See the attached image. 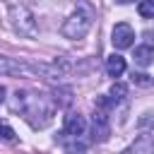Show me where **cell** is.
Masks as SVG:
<instances>
[{"label":"cell","mask_w":154,"mask_h":154,"mask_svg":"<svg viewBox=\"0 0 154 154\" xmlns=\"http://www.w3.org/2000/svg\"><path fill=\"white\" fill-rule=\"evenodd\" d=\"M87 132V120L79 113H67L63 125V137H82Z\"/></svg>","instance_id":"8992f818"},{"label":"cell","mask_w":154,"mask_h":154,"mask_svg":"<svg viewBox=\"0 0 154 154\" xmlns=\"http://www.w3.org/2000/svg\"><path fill=\"white\" fill-rule=\"evenodd\" d=\"M111 41H113V46H116L118 51L130 48V46L135 43V29H132L130 24L120 22V24L113 26V31H111Z\"/></svg>","instance_id":"277c9868"},{"label":"cell","mask_w":154,"mask_h":154,"mask_svg":"<svg viewBox=\"0 0 154 154\" xmlns=\"http://www.w3.org/2000/svg\"><path fill=\"white\" fill-rule=\"evenodd\" d=\"M91 135L96 142H106L111 135V125H108V113L103 108H96L91 116Z\"/></svg>","instance_id":"5b68a950"},{"label":"cell","mask_w":154,"mask_h":154,"mask_svg":"<svg viewBox=\"0 0 154 154\" xmlns=\"http://www.w3.org/2000/svg\"><path fill=\"white\" fill-rule=\"evenodd\" d=\"M137 12H140V17H144V19H152V17H154V0H140V5H137Z\"/></svg>","instance_id":"8fae6325"},{"label":"cell","mask_w":154,"mask_h":154,"mask_svg":"<svg viewBox=\"0 0 154 154\" xmlns=\"http://www.w3.org/2000/svg\"><path fill=\"white\" fill-rule=\"evenodd\" d=\"M63 144H65L67 154H84L87 152V144L82 142V137H63Z\"/></svg>","instance_id":"9c48e42d"},{"label":"cell","mask_w":154,"mask_h":154,"mask_svg":"<svg viewBox=\"0 0 154 154\" xmlns=\"http://www.w3.org/2000/svg\"><path fill=\"white\" fill-rule=\"evenodd\" d=\"M2 101H5V89L0 87V103H2Z\"/></svg>","instance_id":"5bb4252c"},{"label":"cell","mask_w":154,"mask_h":154,"mask_svg":"<svg viewBox=\"0 0 154 154\" xmlns=\"http://www.w3.org/2000/svg\"><path fill=\"white\" fill-rule=\"evenodd\" d=\"M12 106H14V111L22 113V118L31 128H46L53 120V111H55V103L48 96L34 94V91H17Z\"/></svg>","instance_id":"6da1fadb"},{"label":"cell","mask_w":154,"mask_h":154,"mask_svg":"<svg viewBox=\"0 0 154 154\" xmlns=\"http://www.w3.org/2000/svg\"><path fill=\"white\" fill-rule=\"evenodd\" d=\"M0 132H2V137L5 140H10V142H14V130L7 125V123H0Z\"/></svg>","instance_id":"4fadbf2b"},{"label":"cell","mask_w":154,"mask_h":154,"mask_svg":"<svg viewBox=\"0 0 154 154\" xmlns=\"http://www.w3.org/2000/svg\"><path fill=\"white\" fill-rule=\"evenodd\" d=\"M106 72H108V77H120V75L125 72V58L118 55V53L108 55V60H106Z\"/></svg>","instance_id":"52a82bcc"},{"label":"cell","mask_w":154,"mask_h":154,"mask_svg":"<svg viewBox=\"0 0 154 154\" xmlns=\"http://www.w3.org/2000/svg\"><path fill=\"white\" fill-rule=\"evenodd\" d=\"M10 17H12V24L19 34L24 36H34L36 34V22H34V14L26 10V7H17V5H10Z\"/></svg>","instance_id":"3957f363"},{"label":"cell","mask_w":154,"mask_h":154,"mask_svg":"<svg viewBox=\"0 0 154 154\" xmlns=\"http://www.w3.org/2000/svg\"><path fill=\"white\" fill-rule=\"evenodd\" d=\"M132 82H135L137 87H152V84H154V79H152L149 75H144V72H132Z\"/></svg>","instance_id":"7c38bea8"},{"label":"cell","mask_w":154,"mask_h":154,"mask_svg":"<svg viewBox=\"0 0 154 154\" xmlns=\"http://www.w3.org/2000/svg\"><path fill=\"white\" fill-rule=\"evenodd\" d=\"M118 2H130V0H118Z\"/></svg>","instance_id":"9a60e30c"},{"label":"cell","mask_w":154,"mask_h":154,"mask_svg":"<svg viewBox=\"0 0 154 154\" xmlns=\"http://www.w3.org/2000/svg\"><path fill=\"white\" fill-rule=\"evenodd\" d=\"M91 24H94V12H91V7L89 5H77V10L63 22V26H60V31H63V36L65 38H72V41H77V38H84L87 34H89V29H91Z\"/></svg>","instance_id":"7a4b0ae2"},{"label":"cell","mask_w":154,"mask_h":154,"mask_svg":"<svg viewBox=\"0 0 154 154\" xmlns=\"http://www.w3.org/2000/svg\"><path fill=\"white\" fill-rule=\"evenodd\" d=\"M108 96H111L113 103H116V101H123V99L128 96V87H125L123 82H116V84L111 87V94H108Z\"/></svg>","instance_id":"30bf717a"},{"label":"cell","mask_w":154,"mask_h":154,"mask_svg":"<svg viewBox=\"0 0 154 154\" xmlns=\"http://www.w3.org/2000/svg\"><path fill=\"white\" fill-rule=\"evenodd\" d=\"M132 58H135V63H137L140 67H147V65H152V60H154V48H152V46H137Z\"/></svg>","instance_id":"ba28073f"}]
</instances>
